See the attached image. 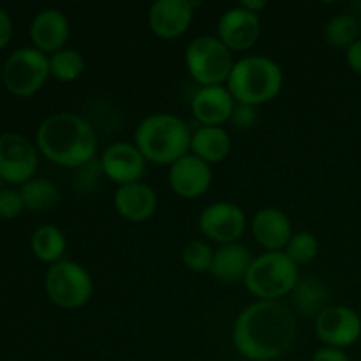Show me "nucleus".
Listing matches in <instances>:
<instances>
[{
  "label": "nucleus",
  "mask_w": 361,
  "mask_h": 361,
  "mask_svg": "<svg viewBox=\"0 0 361 361\" xmlns=\"http://www.w3.org/2000/svg\"><path fill=\"white\" fill-rule=\"evenodd\" d=\"M298 324L284 302H257L240 312L233 326V345L250 361H274L295 344Z\"/></svg>",
  "instance_id": "nucleus-1"
},
{
  "label": "nucleus",
  "mask_w": 361,
  "mask_h": 361,
  "mask_svg": "<svg viewBox=\"0 0 361 361\" xmlns=\"http://www.w3.org/2000/svg\"><path fill=\"white\" fill-rule=\"evenodd\" d=\"M35 147L53 164L74 169L85 168L97 154V134L83 116L56 113L39 126Z\"/></svg>",
  "instance_id": "nucleus-2"
},
{
  "label": "nucleus",
  "mask_w": 361,
  "mask_h": 361,
  "mask_svg": "<svg viewBox=\"0 0 361 361\" xmlns=\"http://www.w3.org/2000/svg\"><path fill=\"white\" fill-rule=\"evenodd\" d=\"M190 140L192 133L187 123L171 113H154L134 130V145L148 162L159 166H171L190 154Z\"/></svg>",
  "instance_id": "nucleus-3"
},
{
  "label": "nucleus",
  "mask_w": 361,
  "mask_h": 361,
  "mask_svg": "<svg viewBox=\"0 0 361 361\" xmlns=\"http://www.w3.org/2000/svg\"><path fill=\"white\" fill-rule=\"evenodd\" d=\"M284 73L275 60L263 55L243 56L236 60L228 78V90L238 104L257 108L274 101L282 90Z\"/></svg>",
  "instance_id": "nucleus-4"
},
{
  "label": "nucleus",
  "mask_w": 361,
  "mask_h": 361,
  "mask_svg": "<svg viewBox=\"0 0 361 361\" xmlns=\"http://www.w3.org/2000/svg\"><path fill=\"white\" fill-rule=\"evenodd\" d=\"M298 281V264L293 263L282 250L254 257L243 284L257 300L279 302L282 296L291 295Z\"/></svg>",
  "instance_id": "nucleus-5"
},
{
  "label": "nucleus",
  "mask_w": 361,
  "mask_h": 361,
  "mask_svg": "<svg viewBox=\"0 0 361 361\" xmlns=\"http://www.w3.org/2000/svg\"><path fill=\"white\" fill-rule=\"evenodd\" d=\"M233 66V51L214 35H200L192 39L185 49L187 71L201 87L228 83Z\"/></svg>",
  "instance_id": "nucleus-6"
},
{
  "label": "nucleus",
  "mask_w": 361,
  "mask_h": 361,
  "mask_svg": "<svg viewBox=\"0 0 361 361\" xmlns=\"http://www.w3.org/2000/svg\"><path fill=\"white\" fill-rule=\"evenodd\" d=\"M44 288L48 298L66 310H76L87 305L94 295V281L88 270L71 259H62L49 267Z\"/></svg>",
  "instance_id": "nucleus-7"
},
{
  "label": "nucleus",
  "mask_w": 361,
  "mask_h": 361,
  "mask_svg": "<svg viewBox=\"0 0 361 361\" xmlns=\"http://www.w3.org/2000/svg\"><path fill=\"white\" fill-rule=\"evenodd\" d=\"M49 76V56L34 46L13 51L2 67L4 85L16 97L37 94Z\"/></svg>",
  "instance_id": "nucleus-8"
},
{
  "label": "nucleus",
  "mask_w": 361,
  "mask_h": 361,
  "mask_svg": "<svg viewBox=\"0 0 361 361\" xmlns=\"http://www.w3.org/2000/svg\"><path fill=\"white\" fill-rule=\"evenodd\" d=\"M39 166V150L18 133L0 134V178L7 183H27Z\"/></svg>",
  "instance_id": "nucleus-9"
},
{
  "label": "nucleus",
  "mask_w": 361,
  "mask_h": 361,
  "mask_svg": "<svg viewBox=\"0 0 361 361\" xmlns=\"http://www.w3.org/2000/svg\"><path fill=\"white\" fill-rule=\"evenodd\" d=\"M247 228L245 212L229 201H217L203 208L200 215V231L204 238L228 245L238 242Z\"/></svg>",
  "instance_id": "nucleus-10"
},
{
  "label": "nucleus",
  "mask_w": 361,
  "mask_h": 361,
  "mask_svg": "<svg viewBox=\"0 0 361 361\" xmlns=\"http://www.w3.org/2000/svg\"><path fill=\"white\" fill-rule=\"evenodd\" d=\"M316 335L328 348L345 349L361 337V317L345 305H330L316 317Z\"/></svg>",
  "instance_id": "nucleus-11"
},
{
  "label": "nucleus",
  "mask_w": 361,
  "mask_h": 361,
  "mask_svg": "<svg viewBox=\"0 0 361 361\" xmlns=\"http://www.w3.org/2000/svg\"><path fill=\"white\" fill-rule=\"evenodd\" d=\"M147 162L136 145L116 141L106 148L104 154L101 155L99 166L106 178L118 185H126V183L141 182L147 171Z\"/></svg>",
  "instance_id": "nucleus-12"
},
{
  "label": "nucleus",
  "mask_w": 361,
  "mask_h": 361,
  "mask_svg": "<svg viewBox=\"0 0 361 361\" xmlns=\"http://www.w3.org/2000/svg\"><path fill=\"white\" fill-rule=\"evenodd\" d=\"M261 35L259 14L235 6L226 11L217 23V37L231 51H247L257 42Z\"/></svg>",
  "instance_id": "nucleus-13"
},
{
  "label": "nucleus",
  "mask_w": 361,
  "mask_h": 361,
  "mask_svg": "<svg viewBox=\"0 0 361 361\" xmlns=\"http://www.w3.org/2000/svg\"><path fill=\"white\" fill-rule=\"evenodd\" d=\"M168 180L176 196L183 200H196L208 192L214 175L210 164L196 155L187 154L169 166Z\"/></svg>",
  "instance_id": "nucleus-14"
},
{
  "label": "nucleus",
  "mask_w": 361,
  "mask_h": 361,
  "mask_svg": "<svg viewBox=\"0 0 361 361\" xmlns=\"http://www.w3.org/2000/svg\"><path fill=\"white\" fill-rule=\"evenodd\" d=\"M194 7L189 0H157L148 11V27L161 39L180 37L192 23Z\"/></svg>",
  "instance_id": "nucleus-15"
},
{
  "label": "nucleus",
  "mask_w": 361,
  "mask_h": 361,
  "mask_svg": "<svg viewBox=\"0 0 361 361\" xmlns=\"http://www.w3.org/2000/svg\"><path fill=\"white\" fill-rule=\"evenodd\" d=\"M236 101L224 85L201 87L190 101V109L203 127H222L231 120Z\"/></svg>",
  "instance_id": "nucleus-16"
},
{
  "label": "nucleus",
  "mask_w": 361,
  "mask_h": 361,
  "mask_svg": "<svg viewBox=\"0 0 361 361\" xmlns=\"http://www.w3.org/2000/svg\"><path fill=\"white\" fill-rule=\"evenodd\" d=\"M252 235L264 252H282L295 233L291 221L281 208L267 207L254 215Z\"/></svg>",
  "instance_id": "nucleus-17"
},
{
  "label": "nucleus",
  "mask_w": 361,
  "mask_h": 361,
  "mask_svg": "<svg viewBox=\"0 0 361 361\" xmlns=\"http://www.w3.org/2000/svg\"><path fill=\"white\" fill-rule=\"evenodd\" d=\"M69 35V20L59 9L41 11L35 14L30 25V39L34 42V48L48 56L66 48Z\"/></svg>",
  "instance_id": "nucleus-18"
},
{
  "label": "nucleus",
  "mask_w": 361,
  "mask_h": 361,
  "mask_svg": "<svg viewBox=\"0 0 361 361\" xmlns=\"http://www.w3.org/2000/svg\"><path fill=\"white\" fill-rule=\"evenodd\" d=\"M120 217L130 222H145L157 210V194L143 182L118 185L113 196Z\"/></svg>",
  "instance_id": "nucleus-19"
},
{
  "label": "nucleus",
  "mask_w": 361,
  "mask_h": 361,
  "mask_svg": "<svg viewBox=\"0 0 361 361\" xmlns=\"http://www.w3.org/2000/svg\"><path fill=\"white\" fill-rule=\"evenodd\" d=\"M252 261V254L245 245L238 242L228 243L215 250L210 274L222 284H236L245 281Z\"/></svg>",
  "instance_id": "nucleus-20"
},
{
  "label": "nucleus",
  "mask_w": 361,
  "mask_h": 361,
  "mask_svg": "<svg viewBox=\"0 0 361 361\" xmlns=\"http://www.w3.org/2000/svg\"><path fill=\"white\" fill-rule=\"evenodd\" d=\"M231 152V137L224 127H203L192 133L190 154L204 161L207 164L222 162Z\"/></svg>",
  "instance_id": "nucleus-21"
},
{
  "label": "nucleus",
  "mask_w": 361,
  "mask_h": 361,
  "mask_svg": "<svg viewBox=\"0 0 361 361\" xmlns=\"http://www.w3.org/2000/svg\"><path fill=\"white\" fill-rule=\"evenodd\" d=\"M291 295L295 307L303 316L317 317L330 307V291L326 284L317 277H300Z\"/></svg>",
  "instance_id": "nucleus-22"
},
{
  "label": "nucleus",
  "mask_w": 361,
  "mask_h": 361,
  "mask_svg": "<svg viewBox=\"0 0 361 361\" xmlns=\"http://www.w3.org/2000/svg\"><path fill=\"white\" fill-rule=\"evenodd\" d=\"M30 247L34 256L39 261L48 264H55L66 259L63 254L67 250V240L62 229L53 224L39 226L34 231L30 240Z\"/></svg>",
  "instance_id": "nucleus-23"
},
{
  "label": "nucleus",
  "mask_w": 361,
  "mask_h": 361,
  "mask_svg": "<svg viewBox=\"0 0 361 361\" xmlns=\"http://www.w3.org/2000/svg\"><path fill=\"white\" fill-rule=\"evenodd\" d=\"M23 197L25 210L30 212H49L60 201L59 189L46 178H32L20 187Z\"/></svg>",
  "instance_id": "nucleus-24"
},
{
  "label": "nucleus",
  "mask_w": 361,
  "mask_h": 361,
  "mask_svg": "<svg viewBox=\"0 0 361 361\" xmlns=\"http://www.w3.org/2000/svg\"><path fill=\"white\" fill-rule=\"evenodd\" d=\"M360 18L349 13L335 14L324 27V37L334 48L349 49L356 41H360Z\"/></svg>",
  "instance_id": "nucleus-25"
},
{
  "label": "nucleus",
  "mask_w": 361,
  "mask_h": 361,
  "mask_svg": "<svg viewBox=\"0 0 361 361\" xmlns=\"http://www.w3.org/2000/svg\"><path fill=\"white\" fill-rule=\"evenodd\" d=\"M85 73V59L78 49L63 48L49 55V74L56 81L71 83Z\"/></svg>",
  "instance_id": "nucleus-26"
},
{
  "label": "nucleus",
  "mask_w": 361,
  "mask_h": 361,
  "mask_svg": "<svg viewBox=\"0 0 361 361\" xmlns=\"http://www.w3.org/2000/svg\"><path fill=\"white\" fill-rule=\"evenodd\" d=\"M286 256L295 264H307L314 261L319 254V242L316 236L309 231L295 233L284 249Z\"/></svg>",
  "instance_id": "nucleus-27"
},
{
  "label": "nucleus",
  "mask_w": 361,
  "mask_h": 361,
  "mask_svg": "<svg viewBox=\"0 0 361 361\" xmlns=\"http://www.w3.org/2000/svg\"><path fill=\"white\" fill-rule=\"evenodd\" d=\"M215 250L204 240H190L182 249V261L190 271L204 274L210 271Z\"/></svg>",
  "instance_id": "nucleus-28"
},
{
  "label": "nucleus",
  "mask_w": 361,
  "mask_h": 361,
  "mask_svg": "<svg viewBox=\"0 0 361 361\" xmlns=\"http://www.w3.org/2000/svg\"><path fill=\"white\" fill-rule=\"evenodd\" d=\"M25 210L23 197L20 190L4 189L0 190V219H16Z\"/></svg>",
  "instance_id": "nucleus-29"
},
{
  "label": "nucleus",
  "mask_w": 361,
  "mask_h": 361,
  "mask_svg": "<svg viewBox=\"0 0 361 361\" xmlns=\"http://www.w3.org/2000/svg\"><path fill=\"white\" fill-rule=\"evenodd\" d=\"M256 122H257V108H254V106H249V104H238V102H236L235 111H233L229 123H231L233 127H236V129L247 130L250 129V127L256 126Z\"/></svg>",
  "instance_id": "nucleus-30"
},
{
  "label": "nucleus",
  "mask_w": 361,
  "mask_h": 361,
  "mask_svg": "<svg viewBox=\"0 0 361 361\" xmlns=\"http://www.w3.org/2000/svg\"><path fill=\"white\" fill-rule=\"evenodd\" d=\"M312 361H349V356L345 355L344 349L323 345V348L314 353Z\"/></svg>",
  "instance_id": "nucleus-31"
},
{
  "label": "nucleus",
  "mask_w": 361,
  "mask_h": 361,
  "mask_svg": "<svg viewBox=\"0 0 361 361\" xmlns=\"http://www.w3.org/2000/svg\"><path fill=\"white\" fill-rule=\"evenodd\" d=\"M11 37H13V20L7 11L0 9V49L9 44Z\"/></svg>",
  "instance_id": "nucleus-32"
},
{
  "label": "nucleus",
  "mask_w": 361,
  "mask_h": 361,
  "mask_svg": "<svg viewBox=\"0 0 361 361\" xmlns=\"http://www.w3.org/2000/svg\"><path fill=\"white\" fill-rule=\"evenodd\" d=\"M345 60H348L349 67L361 76V39L356 41L351 48L345 49Z\"/></svg>",
  "instance_id": "nucleus-33"
},
{
  "label": "nucleus",
  "mask_w": 361,
  "mask_h": 361,
  "mask_svg": "<svg viewBox=\"0 0 361 361\" xmlns=\"http://www.w3.org/2000/svg\"><path fill=\"white\" fill-rule=\"evenodd\" d=\"M240 6H242L243 9L250 11V13L259 14L261 11L267 7V2H264V0H243V2H240Z\"/></svg>",
  "instance_id": "nucleus-34"
},
{
  "label": "nucleus",
  "mask_w": 361,
  "mask_h": 361,
  "mask_svg": "<svg viewBox=\"0 0 361 361\" xmlns=\"http://www.w3.org/2000/svg\"><path fill=\"white\" fill-rule=\"evenodd\" d=\"M0 78H2V69H0Z\"/></svg>",
  "instance_id": "nucleus-35"
},
{
  "label": "nucleus",
  "mask_w": 361,
  "mask_h": 361,
  "mask_svg": "<svg viewBox=\"0 0 361 361\" xmlns=\"http://www.w3.org/2000/svg\"><path fill=\"white\" fill-rule=\"evenodd\" d=\"M360 27H361V14H360Z\"/></svg>",
  "instance_id": "nucleus-36"
}]
</instances>
